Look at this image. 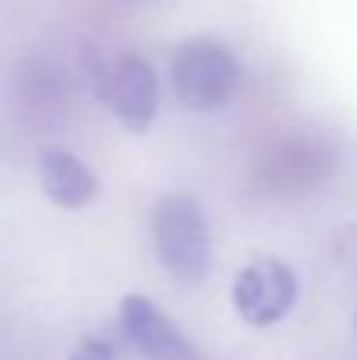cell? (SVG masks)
I'll list each match as a JSON object with an SVG mask.
<instances>
[{"label":"cell","instance_id":"cell-1","mask_svg":"<svg viewBox=\"0 0 357 360\" xmlns=\"http://www.w3.org/2000/svg\"><path fill=\"white\" fill-rule=\"evenodd\" d=\"M152 240L162 266L183 285H200L212 269V237L202 205L187 193L164 196L152 212Z\"/></svg>","mask_w":357,"mask_h":360},{"label":"cell","instance_id":"cell-2","mask_svg":"<svg viewBox=\"0 0 357 360\" xmlns=\"http://www.w3.org/2000/svg\"><path fill=\"white\" fill-rule=\"evenodd\" d=\"M240 63L228 44L215 38H190L174 51L171 89L190 111H219L238 95Z\"/></svg>","mask_w":357,"mask_h":360},{"label":"cell","instance_id":"cell-3","mask_svg":"<svg viewBox=\"0 0 357 360\" xmlns=\"http://www.w3.org/2000/svg\"><path fill=\"white\" fill-rule=\"evenodd\" d=\"M297 300V275L288 262L275 256H259L238 272L231 288V304L238 316L253 329H269L282 323Z\"/></svg>","mask_w":357,"mask_h":360},{"label":"cell","instance_id":"cell-4","mask_svg":"<svg viewBox=\"0 0 357 360\" xmlns=\"http://www.w3.org/2000/svg\"><path fill=\"white\" fill-rule=\"evenodd\" d=\"M98 95L130 133H145L158 114V76L139 54H120L98 67Z\"/></svg>","mask_w":357,"mask_h":360},{"label":"cell","instance_id":"cell-5","mask_svg":"<svg viewBox=\"0 0 357 360\" xmlns=\"http://www.w3.org/2000/svg\"><path fill=\"white\" fill-rule=\"evenodd\" d=\"M120 329L145 360H209L145 294H126L120 300Z\"/></svg>","mask_w":357,"mask_h":360},{"label":"cell","instance_id":"cell-6","mask_svg":"<svg viewBox=\"0 0 357 360\" xmlns=\"http://www.w3.org/2000/svg\"><path fill=\"white\" fill-rule=\"evenodd\" d=\"M38 184L41 193L57 205V209H86L98 193V180H95L92 168L73 152L60 149V146H48L38 155Z\"/></svg>","mask_w":357,"mask_h":360},{"label":"cell","instance_id":"cell-7","mask_svg":"<svg viewBox=\"0 0 357 360\" xmlns=\"http://www.w3.org/2000/svg\"><path fill=\"white\" fill-rule=\"evenodd\" d=\"M67 360H117V351H114V345L105 342V338L89 335V338H82L79 345H73Z\"/></svg>","mask_w":357,"mask_h":360}]
</instances>
